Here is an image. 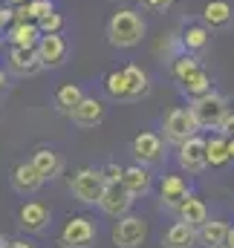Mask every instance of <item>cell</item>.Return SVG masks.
Returning a JSON list of instances; mask_svg holds the SVG:
<instances>
[{"label": "cell", "instance_id": "obj_1", "mask_svg": "<svg viewBox=\"0 0 234 248\" xmlns=\"http://www.w3.org/2000/svg\"><path fill=\"white\" fill-rule=\"evenodd\" d=\"M148 35V20L142 17L139 9H118L107 20V44L116 49H133L145 41Z\"/></svg>", "mask_w": 234, "mask_h": 248}, {"label": "cell", "instance_id": "obj_2", "mask_svg": "<svg viewBox=\"0 0 234 248\" xmlns=\"http://www.w3.org/2000/svg\"><path fill=\"white\" fill-rule=\"evenodd\" d=\"M188 110L194 116V122L200 124V130H220V124L226 119V113L232 110L229 107V98L217 90L200 95V98H191L188 101Z\"/></svg>", "mask_w": 234, "mask_h": 248}, {"label": "cell", "instance_id": "obj_3", "mask_svg": "<svg viewBox=\"0 0 234 248\" xmlns=\"http://www.w3.org/2000/svg\"><path fill=\"white\" fill-rule=\"evenodd\" d=\"M104 176L101 168H78L69 179V190L81 205H99L101 193H104Z\"/></svg>", "mask_w": 234, "mask_h": 248}, {"label": "cell", "instance_id": "obj_4", "mask_svg": "<svg viewBox=\"0 0 234 248\" xmlns=\"http://www.w3.org/2000/svg\"><path fill=\"white\" fill-rule=\"evenodd\" d=\"M197 130H200V124L194 122V116H191V110L188 107H174V110H168L165 116H162V139H165V144H182V141H188L191 136H197Z\"/></svg>", "mask_w": 234, "mask_h": 248}, {"label": "cell", "instance_id": "obj_5", "mask_svg": "<svg viewBox=\"0 0 234 248\" xmlns=\"http://www.w3.org/2000/svg\"><path fill=\"white\" fill-rule=\"evenodd\" d=\"M96 240V222L84 214L69 217L64 231L58 237V248H90V243Z\"/></svg>", "mask_w": 234, "mask_h": 248}, {"label": "cell", "instance_id": "obj_6", "mask_svg": "<svg viewBox=\"0 0 234 248\" xmlns=\"http://www.w3.org/2000/svg\"><path fill=\"white\" fill-rule=\"evenodd\" d=\"M113 246L118 248H139L148 237V222L142 217H133V214H124L118 217V222L113 225Z\"/></svg>", "mask_w": 234, "mask_h": 248}, {"label": "cell", "instance_id": "obj_7", "mask_svg": "<svg viewBox=\"0 0 234 248\" xmlns=\"http://www.w3.org/2000/svg\"><path fill=\"white\" fill-rule=\"evenodd\" d=\"M130 153L139 159V165H159L165 159V139L159 133H150V130H142L133 141H130Z\"/></svg>", "mask_w": 234, "mask_h": 248}, {"label": "cell", "instance_id": "obj_8", "mask_svg": "<svg viewBox=\"0 0 234 248\" xmlns=\"http://www.w3.org/2000/svg\"><path fill=\"white\" fill-rule=\"evenodd\" d=\"M176 159H179V168L188 170V173H202L208 168V159H205V139L197 133L191 136L188 141H182L176 147Z\"/></svg>", "mask_w": 234, "mask_h": 248}, {"label": "cell", "instance_id": "obj_9", "mask_svg": "<svg viewBox=\"0 0 234 248\" xmlns=\"http://www.w3.org/2000/svg\"><path fill=\"white\" fill-rule=\"evenodd\" d=\"M35 49H38V58L44 63V69H58L61 63L67 61V55H69V44H67V38L61 32L41 35Z\"/></svg>", "mask_w": 234, "mask_h": 248}, {"label": "cell", "instance_id": "obj_10", "mask_svg": "<svg viewBox=\"0 0 234 248\" xmlns=\"http://www.w3.org/2000/svg\"><path fill=\"white\" fill-rule=\"evenodd\" d=\"M133 202H136V196L121 185V182H107V185H104V193H101V199H99V208H101L104 214H110V217H116L118 219V217L130 214Z\"/></svg>", "mask_w": 234, "mask_h": 248}, {"label": "cell", "instance_id": "obj_11", "mask_svg": "<svg viewBox=\"0 0 234 248\" xmlns=\"http://www.w3.org/2000/svg\"><path fill=\"white\" fill-rule=\"evenodd\" d=\"M41 69H44V63L38 58V49L9 46V52H6V72L20 75V78H29V75H38Z\"/></svg>", "mask_w": 234, "mask_h": 248}, {"label": "cell", "instance_id": "obj_12", "mask_svg": "<svg viewBox=\"0 0 234 248\" xmlns=\"http://www.w3.org/2000/svg\"><path fill=\"white\" fill-rule=\"evenodd\" d=\"M50 219H52V214H50V208H47L44 202H23L20 211H17V225H20L26 234H41V231H47Z\"/></svg>", "mask_w": 234, "mask_h": 248}, {"label": "cell", "instance_id": "obj_13", "mask_svg": "<svg viewBox=\"0 0 234 248\" xmlns=\"http://www.w3.org/2000/svg\"><path fill=\"white\" fill-rule=\"evenodd\" d=\"M69 119H72L75 127H81V130L99 127V124L104 122V104H101L99 98H93V95H84V98H81V104H78V107H72Z\"/></svg>", "mask_w": 234, "mask_h": 248}, {"label": "cell", "instance_id": "obj_14", "mask_svg": "<svg viewBox=\"0 0 234 248\" xmlns=\"http://www.w3.org/2000/svg\"><path fill=\"white\" fill-rule=\"evenodd\" d=\"M188 196H191V187H188V182L182 176H162V182H159V202H162V208L176 211Z\"/></svg>", "mask_w": 234, "mask_h": 248}, {"label": "cell", "instance_id": "obj_15", "mask_svg": "<svg viewBox=\"0 0 234 248\" xmlns=\"http://www.w3.org/2000/svg\"><path fill=\"white\" fill-rule=\"evenodd\" d=\"M44 182H47V179L35 170V165H32L29 159H26V162H17L15 170H12V187H15L17 193H23V196H26V193H38V190L44 187Z\"/></svg>", "mask_w": 234, "mask_h": 248}, {"label": "cell", "instance_id": "obj_16", "mask_svg": "<svg viewBox=\"0 0 234 248\" xmlns=\"http://www.w3.org/2000/svg\"><path fill=\"white\" fill-rule=\"evenodd\" d=\"M202 23L208 29H229L234 23V9L229 0H208L202 6Z\"/></svg>", "mask_w": 234, "mask_h": 248}, {"label": "cell", "instance_id": "obj_17", "mask_svg": "<svg viewBox=\"0 0 234 248\" xmlns=\"http://www.w3.org/2000/svg\"><path fill=\"white\" fill-rule=\"evenodd\" d=\"M41 26L35 20H23V23H12L9 32H6V41L12 46H26V49H35L38 41H41Z\"/></svg>", "mask_w": 234, "mask_h": 248}, {"label": "cell", "instance_id": "obj_18", "mask_svg": "<svg viewBox=\"0 0 234 248\" xmlns=\"http://www.w3.org/2000/svg\"><path fill=\"white\" fill-rule=\"evenodd\" d=\"M29 162L35 165V170H38L47 182H50V179H55L61 170H64V159H61L52 147H38V150L29 156Z\"/></svg>", "mask_w": 234, "mask_h": 248}, {"label": "cell", "instance_id": "obj_19", "mask_svg": "<svg viewBox=\"0 0 234 248\" xmlns=\"http://www.w3.org/2000/svg\"><path fill=\"white\" fill-rule=\"evenodd\" d=\"M200 243L197 240V228L194 225H188V222H174L165 234H162V246L165 248H194Z\"/></svg>", "mask_w": 234, "mask_h": 248}, {"label": "cell", "instance_id": "obj_20", "mask_svg": "<svg viewBox=\"0 0 234 248\" xmlns=\"http://www.w3.org/2000/svg\"><path fill=\"white\" fill-rule=\"evenodd\" d=\"M121 185L127 187L133 196H145L150 190V185H153V176H150V170L145 165H130L121 173Z\"/></svg>", "mask_w": 234, "mask_h": 248}, {"label": "cell", "instance_id": "obj_21", "mask_svg": "<svg viewBox=\"0 0 234 248\" xmlns=\"http://www.w3.org/2000/svg\"><path fill=\"white\" fill-rule=\"evenodd\" d=\"M182 46H185V52H202L208 44H211V29L205 26V23H188L182 32Z\"/></svg>", "mask_w": 234, "mask_h": 248}, {"label": "cell", "instance_id": "obj_22", "mask_svg": "<svg viewBox=\"0 0 234 248\" xmlns=\"http://www.w3.org/2000/svg\"><path fill=\"white\" fill-rule=\"evenodd\" d=\"M229 228H232V225H226V222H220V219H208V222H202V225L197 228V240H200V246H205V248L226 246Z\"/></svg>", "mask_w": 234, "mask_h": 248}, {"label": "cell", "instance_id": "obj_23", "mask_svg": "<svg viewBox=\"0 0 234 248\" xmlns=\"http://www.w3.org/2000/svg\"><path fill=\"white\" fill-rule=\"evenodd\" d=\"M179 90H182V95H188V101H191V98H200V95L211 93V90H214V81H211V75L205 72V66H200V69L191 72L185 81H179Z\"/></svg>", "mask_w": 234, "mask_h": 248}, {"label": "cell", "instance_id": "obj_24", "mask_svg": "<svg viewBox=\"0 0 234 248\" xmlns=\"http://www.w3.org/2000/svg\"><path fill=\"white\" fill-rule=\"evenodd\" d=\"M205 159H208V168H223L232 162L229 156V136L217 133V136H208L205 139Z\"/></svg>", "mask_w": 234, "mask_h": 248}, {"label": "cell", "instance_id": "obj_25", "mask_svg": "<svg viewBox=\"0 0 234 248\" xmlns=\"http://www.w3.org/2000/svg\"><path fill=\"white\" fill-rule=\"evenodd\" d=\"M176 217L182 219V222H188V225H194V228H200L202 222H208V208H205V202L202 199H197L194 193L176 208Z\"/></svg>", "mask_w": 234, "mask_h": 248}, {"label": "cell", "instance_id": "obj_26", "mask_svg": "<svg viewBox=\"0 0 234 248\" xmlns=\"http://www.w3.org/2000/svg\"><path fill=\"white\" fill-rule=\"evenodd\" d=\"M101 87H104V93H107L113 101H133V98H130L127 78H124V69H110V72L101 78Z\"/></svg>", "mask_w": 234, "mask_h": 248}, {"label": "cell", "instance_id": "obj_27", "mask_svg": "<svg viewBox=\"0 0 234 248\" xmlns=\"http://www.w3.org/2000/svg\"><path fill=\"white\" fill-rule=\"evenodd\" d=\"M121 69H124V78H127V87H130V98L136 101V98L148 95V90H150L148 72H145L139 63H127V66H121Z\"/></svg>", "mask_w": 234, "mask_h": 248}, {"label": "cell", "instance_id": "obj_28", "mask_svg": "<svg viewBox=\"0 0 234 248\" xmlns=\"http://www.w3.org/2000/svg\"><path fill=\"white\" fill-rule=\"evenodd\" d=\"M81 98H84V90H81L78 84H61L58 90H55V95H52L58 113H67V116L72 113V107L81 104Z\"/></svg>", "mask_w": 234, "mask_h": 248}, {"label": "cell", "instance_id": "obj_29", "mask_svg": "<svg viewBox=\"0 0 234 248\" xmlns=\"http://www.w3.org/2000/svg\"><path fill=\"white\" fill-rule=\"evenodd\" d=\"M202 63H200V58L194 55V52H182V55H176L174 61H171V75L176 78V84L179 81H185L191 72H197Z\"/></svg>", "mask_w": 234, "mask_h": 248}, {"label": "cell", "instance_id": "obj_30", "mask_svg": "<svg viewBox=\"0 0 234 248\" xmlns=\"http://www.w3.org/2000/svg\"><path fill=\"white\" fill-rule=\"evenodd\" d=\"M38 26H41V32H44V35H50V32H61V29H64V15L50 12L44 20H38Z\"/></svg>", "mask_w": 234, "mask_h": 248}, {"label": "cell", "instance_id": "obj_31", "mask_svg": "<svg viewBox=\"0 0 234 248\" xmlns=\"http://www.w3.org/2000/svg\"><path fill=\"white\" fill-rule=\"evenodd\" d=\"M171 6H174V0H139V9L142 12H153V15L168 12Z\"/></svg>", "mask_w": 234, "mask_h": 248}, {"label": "cell", "instance_id": "obj_32", "mask_svg": "<svg viewBox=\"0 0 234 248\" xmlns=\"http://www.w3.org/2000/svg\"><path fill=\"white\" fill-rule=\"evenodd\" d=\"M121 173H124V168H121L118 162H107V165L101 168V176H104V182H121Z\"/></svg>", "mask_w": 234, "mask_h": 248}, {"label": "cell", "instance_id": "obj_33", "mask_svg": "<svg viewBox=\"0 0 234 248\" xmlns=\"http://www.w3.org/2000/svg\"><path fill=\"white\" fill-rule=\"evenodd\" d=\"M9 23H15V9H9V6H0V35H3V29H6Z\"/></svg>", "mask_w": 234, "mask_h": 248}, {"label": "cell", "instance_id": "obj_34", "mask_svg": "<svg viewBox=\"0 0 234 248\" xmlns=\"http://www.w3.org/2000/svg\"><path fill=\"white\" fill-rule=\"evenodd\" d=\"M220 133H223V136H234V113L232 110L226 113V119H223V124H220Z\"/></svg>", "mask_w": 234, "mask_h": 248}, {"label": "cell", "instance_id": "obj_35", "mask_svg": "<svg viewBox=\"0 0 234 248\" xmlns=\"http://www.w3.org/2000/svg\"><path fill=\"white\" fill-rule=\"evenodd\" d=\"M9 90V75L3 72V66H0V93H6Z\"/></svg>", "mask_w": 234, "mask_h": 248}, {"label": "cell", "instance_id": "obj_36", "mask_svg": "<svg viewBox=\"0 0 234 248\" xmlns=\"http://www.w3.org/2000/svg\"><path fill=\"white\" fill-rule=\"evenodd\" d=\"M9 248H35V246H32V243H26V240H12Z\"/></svg>", "mask_w": 234, "mask_h": 248}, {"label": "cell", "instance_id": "obj_37", "mask_svg": "<svg viewBox=\"0 0 234 248\" xmlns=\"http://www.w3.org/2000/svg\"><path fill=\"white\" fill-rule=\"evenodd\" d=\"M226 248H234V228H229V237H226Z\"/></svg>", "mask_w": 234, "mask_h": 248}, {"label": "cell", "instance_id": "obj_38", "mask_svg": "<svg viewBox=\"0 0 234 248\" xmlns=\"http://www.w3.org/2000/svg\"><path fill=\"white\" fill-rule=\"evenodd\" d=\"M229 156L234 159V136H229Z\"/></svg>", "mask_w": 234, "mask_h": 248}, {"label": "cell", "instance_id": "obj_39", "mask_svg": "<svg viewBox=\"0 0 234 248\" xmlns=\"http://www.w3.org/2000/svg\"><path fill=\"white\" fill-rule=\"evenodd\" d=\"M0 248H9V243H6V240H3V237H0Z\"/></svg>", "mask_w": 234, "mask_h": 248}, {"label": "cell", "instance_id": "obj_40", "mask_svg": "<svg viewBox=\"0 0 234 248\" xmlns=\"http://www.w3.org/2000/svg\"><path fill=\"white\" fill-rule=\"evenodd\" d=\"M9 3H15V6H20V3H26V0H9Z\"/></svg>", "mask_w": 234, "mask_h": 248}, {"label": "cell", "instance_id": "obj_41", "mask_svg": "<svg viewBox=\"0 0 234 248\" xmlns=\"http://www.w3.org/2000/svg\"><path fill=\"white\" fill-rule=\"evenodd\" d=\"M217 248H226V246H217Z\"/></svg>", "mask_w": 234, "mask_h": 248}]
</instances>
